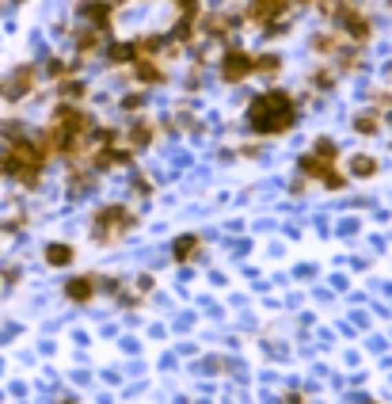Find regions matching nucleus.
I'll return each instance as SVG.
<instances>
[{
    "instance_id": "0eeeda50",
    "label": "nucleus",
    "mask_w": 392,
    "mask_h": 404,
    "mask_svg": "<svg viewBox=\"0 0 392 404\" xmlns=\"http://www.w3.org/2000/svg\"><path fill=\"white\" fill-rule=\"evenodd\" d=\"M91 290H96V282H91V279H73V282L65 286V294L73 297V301H88Z\"/></svg>"
},
{
    "instance_id": "f257e3e1",
    "label": "nucleus",
    "mask_w": 392,
    "mask_h": 404,
    "mask_svg": "<svg viewBox=\"0 0 392 404\" xmlns=\"http://www.w3.org/2000/svg\"><path fill=\"white\" fill-rule=\"evenodd\" d=\"M248 123H252L255 134H286L290 126L297 123V107H294V96L282 88H270L267 96H259L248 107Z\"/></svg>"
},
{
    "instance_id": "4468645a",
    "label": "nucleus",
    "mask_w": 392,
    "mask_h": 404,
    "mask_svg": "<svg viewBox=\"0 0 392 404\" xmlns=\"http://www.w3.org/2000/svg\"><path fill=\"white\" fill-rule=\"evenodd\" d=\"M69 404H73V401H69Z\"/></svg>"
},
{
    "instance_id": "9d476101",
    "label": "nucleus",
    "mask_w": 392,
    "mask_h": 404,
    "mask_svg": "<svg viewBox=\"0 0 392 404\" xmlns=\"http://www.w3.org/2000/svg\"><path fill=\"white\" fill-rule=\"evenodd\" d=\"M377 126H381V123H377L373 111H366V115L354 118V130H358V134H377Z\"/></svg>"
},
{
    "instance_id": "1a4fd4ad",
    "label": "nucleus",
    "mask_w": 392,
    "mask_h": 404,
    "mask_svg": "<svg viewBox=\"0 0 392 404\" xmlns=\"http://www.w3.org/2000/svg\"><path fill=\"white\" fill-rule=\"evenodd\" d=\"M149 141H153V126L138 123V126L130 130V145H133V149H141V145H149Z\"/></svg>"
},
{
    "instance_id": "7ed1b4c3",
    "label": "nucleus",
    "mask_w": 392,
    "mask_h": 404,
    "mask_svg": "<svg viewBox=\"0 0 392 404\" xmlns=\"http://www.w3.org/2000/svg\"><path fill=\"white\" fill-rule=\"evenodd\" d=\"M34 76H39V69L34 65H19V69H12L4 81H0V96L8 99V103H16V99H23L27 92L34 88Z\"/></svg>"
},
{
    "instance_id": "f8f14e48",
    "label": "nucleus",
    "mask_w": 392,
    "mask_h": 404,
    "mask_svg": "<svg viewBox=\"0 0 392 404\" xmlns=\"http://www.w3.org/2000/svg\"><path fill=\"white\" fill-rule=\"evenodd\" d=\"M312 153H316V157H324V160H335V153H339V149H335V141L320 138L316 145H312Z\"/></svg>"
},
{
    "instance_id": "20e7f679",
    "label": "nucleus",
    "mask_w": 392,
    "mask_h": 404,
    "mask_svg": "<svg viewBox=\"0 0 392 404\" xmlns=\"http://www.w3.org/2000/svg\"><path fill=\"white\" fill-rule=\"evenodd\" d=\"M252 73H255V58L244 54V50H229V54L221 58V81L237 84V81H248Z\"/></svg>"
},
{
    "instance_id": "f03ea898",
    "label": "nucleus",
    "mask_w": 392,
    "mask_h": 404,
    "mask_svg": "<svg viewBox=\"0 0 392 404\" xmlns=\"http://www.w3.org/2000/svg\"><path fill=\"white\" fill-rule=\"evenodd\" d=\"M133 225H138V217H133L126 206H103L96 214V222H91V233H96V240H111V237L130 233Z\"/></svg>"
},
{
    "instance_id": "9b49d317",
    "label": "nucleus",
    "mask_w": 392,
    "mask_h": 404,
    "mask_svg": "<svg viewBox=\"0 0 392 404\" xmlns=\"http://www.w3.org/2000/svg\"><path fill=\"white\" fill-rule=\"evenodd\" d=\"M351 172H354V176H373V172H377V160H373V157H354V160H351Z\"/></svg>"
},
{
    "instance_id": "ddd939ff",
    "label": "nucleus",
    "mask_w": 392,
    "mask_h": 404,
    "mask_svg": "<svg viewBox=\"0 0 392 404\" xmlns=\"http://www.w3.org/2000/svg\"><path fill=\"white\" fill-rule=\"evenodd\" d=\"M61 96H69V99L84 96V84L80 81H61Z\"/></svg>"
},
{
    "instance_id": "423d86ee",
    "label": "nucleus",
    "mask_w": 392,
    "mask_h": 404,
    "mask_svg": "<svg viewBox=\"0 0 392 404\" xmlns=\"http://www.w3.org/2000/svg\"><path fill=\"white\" fill-rule=\"evenodd\" d=\"M46 264H54V267L73 264V248H69V244H50L46 248Z\"/></svg>"
},
{
    "instance_id": "6e6552de",
    "label": "nucleus",
    "mask_w": 392,
    "mask_h": 404,
    "mask_svg": "<svg viewBox=\"0 0 392 404\" xmlns=\"http://www.w3.org/2000/svg\"><path fill=\"white\" fill-rule=\"evenodd\" d=\"M195 252H198V237H195V233H187V237H179V244H175V259H179V264H183V259H190V256H195Z\"/></svg>"
},
{
    "instance_id": "39448f33",
    "label": "nucleus",
    "mask_w": 392,
    "mask_h": 404,
    "mask_svg": "<svg viewBox=\"0 0 392 404\" xmlns=\"http://www.w3.org/2000/svg\"><path fill=\"white\" fill-rule=\"evenodd\" d=\"M133 73H138L141 84H160L164 81V69L156 65L153 58H138V61H133Z\"/></svg>"
}]
</instances>
